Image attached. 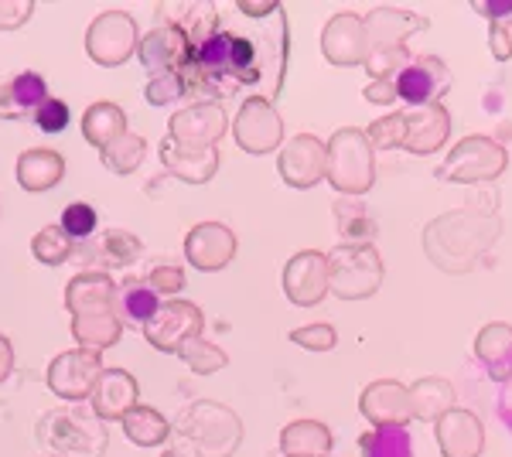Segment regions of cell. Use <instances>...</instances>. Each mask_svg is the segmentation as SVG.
Instances as JSON below:
<instances>
[{
  "label": "cell",
  "mask_w": 512,
  "mask_h": 457,
  "mask_svg": "<svg viewBox=\"0 0 512 457\" xmlns=\"http://www.w3.org/2000/svg\"><path fill=\"white\" fill-rule=\"evenodd\" d=\"M31 253H35V260L45 263V267H62L72 256V239L65 236L62 226H45L31 239Z\"/></svg>",
  "instance_id": "38"
},
{
  "label": "cell",
  "mask_w": 512,
  "mask_h": 457,
  "mask_svg": "<svg viewBox=\"0 0 512 457\" xmlns=\"http://www.w3.org/2000/svg\"><path fill=\"white\" fill-rule=\"evenodd\" d=\"M123 134H127V113L117 103H110V99H99V103H93L82 113V137L93 147H99V151L110 147L113 140H120Z\"/></svg>",
  "instance_id": "30"
},
{
  "label": "cell",
  "mask_w": 512,
  "mask_h": 457,
  "mask_svg": "<svg viewBox=\"0 0 512 457\" xmlns=\"http://www.w3.org/2000/svg\"><path fill=\"white\" fill-rule=\"evenodd\" d=\"M226 130H229V116L212 99L181 106L168 120V140L178 151H209V147H219Z\"/></svg>",
  "instance_id": "8"
},
{
  "label": "cell",
  "mask_w": 512,
  "mask_h": 457,
  "mask_svg": "<svg viewBox=\"0 0 512 457\" xmlns=\"http://www.w3.org/2000/svg\"><path fill=\"white\" fill-rule=\"evenodd\" d=\"M362 24H366L369 52H376V48H407V41L427 28V18L400 7H373L362 14Z\"/></svg>",
  "instance_id": "21"
},
{
  "label": "cell",
  "mask_w": 512,
  "mask_h": 457,
  "mask_svg": "<svg viewBox=\"0 0 512 457\" xmlns=\"http://www.w3.org/2000/svg\"><path fill=\"white\" fill-rule=\"evenodd\" d=\"M451 406H454V386L448 379L427 376L410 386V410H414V420L437 423Z\"/></svg>",
  "instance_id": "31"
},
{
  "label": "cell",
  "mask_w": 512,
  "mask_h": 457,
  "mask_svg": "<svg viewBox=\"0 0 512 457\" xmlns=\"http://www.w3.org/2000/svg\"><path fill=\"white\" fill-rule=\"evenodd\" d=\"M396 96L403 103H410V110H420V106L441 103L451 89V69L441 62L437 55H420L410 58V65H403L393 79Z\"/></svg>",
  "instance_id": "11"
},
{
  "label": "cell",
  "mask_w": 512,
  "mask_h": 457,
  "mask_svg": "<svg viewBox=\"0 0 512 457\" xmlns=\"http://www.w3.org/2000/svg\"><path fill=\"white\" fill-rule=\"evenodd\" d=\"M72 335H76L79 348H89V352H106L110 345L120 342L123 321H120L117 311L86 314V318H72Z\"/></svg>",
  "instance_id": "32"
},
{
  "label": "cell",
  "mask_w": 512,
  "mask_h": 457,
  "mask_svg": "<svg viewBox=\"0 0 512 457\" xmlns=\"http://www.w3.org/2000/svg\"><path fill=\"white\" fill-rule=\"evenodd\" d=\"M175 355H178V359L185 362L192 372H198V376H212V372H219V369H226V365H229V355L222 352L219 345L205 342L202 335H198V338H188V342L181 345Z\"/></svg>",
  "instance_id": "37"
},
{
  "label": "cell",
  "mask_w": 512,
  "mask_h": 457,
  "mask_svg": "<svg viewBox=\"0 0 512 457\" xmlns=\"http://www.w3.org/2000/svg\"><path fill=\"white\" fill-rule=\"evenodd\" d=\"M11 372H14V348H11V338L0 335V382H7Z\"/></svg>",
  "instance_id": "51"
},
{
  "label": "cell",
  "mask_w": 512,
  "mask_h": 457,
  "mask_svg": "<svg viewBox=\"0 0 512 457\" xmlns=\"http://www.w3.org/2000/svg\"><path fill=\"white\" fill-rule=\"evenodd\" d=\"M147 284L158 290V297H168L185 290V273H181V267H171V263H158V267L147 273Z\"/></svg>",
  "instance_id": "45"
},
{
  "label": "cell",
  "mask_w": 512,
  "mask_h": 457,
  "mask_svg": "<svg viewBox=\"0 0 512 457\" xmlns=\"http://www.w3.org/2000/svg\"><path fill=\"white\" fill-rule=\"evenodd\" d=\"M328 168L325 178L338 195L359 198L376 185V151L366 130L342 127L328 137Z\"/></svg>",
  "instance_id": "4"
},
{
  "label": "cell",
  "mask_w": 512,
  "mask_h": 457,
  "mask_svg": "<svg viewBox=\"0 0 512 457\" xmlns=\"http://www.w3.org/2000/svg\"><path fill=\"white\" fill-rule=\"evenodd\" d=\"M99 376H103V355L89 352V348H69L48 365V389L59 400L82 403L93 396Z\"/></svg>",
  "instance_id": "9"
},
{
  "label": "cell",
  "mask_w": 512,
  "mask_h": 457,
  "mask_svg": "<svg viewBox=\"0 0 512 457\" xmlns=\"http://www.w3.org/2000/svg\"><path fill=\"white\" fill-rule=\"evenodd\" d=\"M120 423H123L127 440L137 447H158L171 437V423L164 420V413L154 410V406H144V403H137Z\"/></svg>",
  "instance_id": "33"
},
{
  "label": "cell",
  "mask_w": 512,
  "mask_h": 457,
  "mask_svg": "<svg viewBox=\"0 0 512 457\" xmlns=\"http://www.w3.org/2000/svg\"><path fill=\"white\" fill-rule=\"evenodd\" d=\"M489 48H492V58H499V62H509V58H512V28H509V24L492 21Z\"/></svg>",
  "instance_id": "47"
},
{
  "label": "cell",
  "mask_w": 512,
  "mask_h": 457,
  "mask_svg": "<svg viewBox=\"0 0 512 457\" xmlns=\"http://www.w3.org/2000/svg\"><path fill=\"white\" fill-rule=\"evenodd\" d=\"M499 232H502L499 219L489 212H478V209L448 212L424 229L427 260L434 267H441L444 273H465L499 239Z\"/></svg>",
  "instance_id": "1"
},
{
  "label": "cell",
  "mask_w": 512,
  "mask_h": 457,
  "mask_svg": "<svg viewBox=\"0 0 512 457\" xmlns=\"http://www.w3.org/2000/svg\"><path fill=\"white\" fill-rule=\"evenodd\" d=\"M233 137L246 154H270L284 144V120L267 96H250L233 120Z\"/></svg>",
  "instance_id": "10"
},
{
  "label": "cell",
  "mask_w": 512,
  "mask_h": 457,
  "mask_svg": "<svg viewBox=\"0 0 512 457\" xmlns=\"http://www.w3.org/2000/svg\"><path fill=\"white\" fill-rule=\"evenodd\" d=\"M284 294L297 307H315L328 294V253L301 249L284 267Z\"/></svg>",
  "instance_id": "15"
},
{
  "label": "cell",
  "mask_w": 512,
  "mask_h": 457,
  "mask_svg": "<svg viewBox=\"0 0 512 457\" xmlns=\"http://www.w3.org/2000/svg\"><path fill=\"white\" fill-rule=\"evenodd\" d=\"M65 178V157L52 147H31L18 157V185L28 195L52 191Z\"/></svg>",
  "instance_id": "25"
},
{
  "label": "cell",
  "mask_w": 512,
  "mask_h": 457,
  "mask_svg": "<svg viewBox=\"0 0 512 457\" xmlns=\"http://www.w3.org/2000/svg\"><path fill=\"white\" fill-rule=\"evenodd\" d=\"M362 457H414V437L407 427H373L359 437Z\"/></svg>",
  "instance_id": "34"
},
{
  "label": "cell",
  "mask_w": 512,
  "mask_h": 457,
  "mask_svg": "<svg viewBox=\"0 0 512 457\" xmlns=\"http://www.w3.org/2000/svg\"><path fill=\"white\" fill-rule=\"evenodd\" d=\"M475 11L489 21H502V18H512V0H475Z\"/></svg>",
  "instance_id": "49"
},
{
  "label": "cell",
  "mask_w": 512,
  "mask_h": 457,
  "mask_svg": "<svg viewBox=\"0 0 512 457\" xmlns=\"http://www.w3.org/2000/svg\"><path fill=\"white\" fill-rule=\"evenodd\" d=\"M188 48H192V41H188L185 24L164 21L154 31H144V35H140L137 58L151 79L168 76V72H178L181 76V69H185V62H188Z\"/></svg>",
  "instance_id": "12"
},
{
  "label": "cell",
  "mask_w": 512,
  "mask_h": 457,
  "mask_svg": "<svg viewBox=\"0 0 512 457\" xmlns=\"http://www.w3.org/2000/svg\"><path fill=\"white\" fill-rule=\"evenodd\" d=\"M89 403L99 420H123L140 403V386L127 369H103Z\"/></svg>",
  "instance_id": "23"
},
{
  "label": "cell",
  "mask_w": 512,
  "mask_h": 457,
  "mask_svg": "<svg viewBox=\"0 0 512 457\" xmlns=\"http://www.w3.org/2000/svg\"><path fill=\"white\" fill-rule=\"evenodd\" d=\"M59 226L69 239H89L99 226V215L89 202H72V205H65Z\"/></svg>",
  "instance_id": "39"
},
{
  "label": "cell",
  "mask_w": 512,
  "mask_h": 457,
  "mask_svg": "<svg viewBox=\"0 0 512 457\" xmlns=\"http://www.w3.org/2000/svg\"><path fill=\"white\" fill-rule=\"evenodd\" d=\"M369 144H373V151H390V147H400L403 144V113H390L383 116V120H376L373 127L366 130Z\"/></svg>",
  "instance_id": "43"
},
{
  "label": "cell",
  "mask_w": 512,
  "mask_h": 457,
  "mask_svg": "<svg viewBox=\"0 0 512 457\" xmlns=\"http://www.w3.org/2000/svg\"><path fill=\"white\" fill-rule=\"evenodd\" d=\"M161 297L158 290H154L147 280H123V284L117 287V314L123 324H134V328H147L151 324L154 314L161 311Z\"/></svg>",
  "instance_id": "28"
},
{
  "label": "cell",
  "mask_w": 512,
  "mask_h": 457,
  "mask_svg": "<svg viewBox=\"0 0 512 457\" xmlns=\"http://www.w3.org/2000/svg\"><path fill=\"white\" fill-rule=\"evenodd\" d=\"M65 307L72 311V318L117 311V284H113L110 273L99 270L76 273L69 280V287H65Z\"/></svg>",
  "instance_id": "22"
},
{
  "label": "cell",
  "mask_w": 512,
  "mask_h": 457,
  "mask_svg": "<svg viewBox=\"0 0 512 457\" xmlns=\"http://www.w3.org/2000/svg\"><path fill=\"white\" fill-rule=\"evenodd\" d=\"M103 168H110L113 174H134L140 164H144L147 154V140L140 134H123L120 140H113L110 147H103Z\"/></svg>",
  "instance_id": "35"
},
{
  "label": "cell",
  "mask_w": 512,
  "mask_h": 457,
  "mask_svg": "<svg viewBox=\"0 0 512 457\" xmlns=\"http://www.w3.org/2000/svg\"><path fill=\"white\" fill-rule=\"evenodd\" d=\"M48 99H52L48 96V82L38 72H21V76L7 79L0 86V116L4 120H24V116L35 120V113Z\"/></svg>",
  "instance_id": "24"
},
{
  "label": "cell",
  "mask_w": 512,
  "mask_h": 457,
  "mask_svg": "<svg viewBox=\"0 0 512 457\" xmlns=\"http://www.w3.org/2000/svg\"><path fill=\"white\" fill-rule=\"evenodd\" d=\"M335 437L318 420H294L280 430V454L284 457H328Z\"/></svg>",
  "instance_id": "27"
},
{
  "label": "cell",
  "mask_w": 512,
  "mask_h": 457,
  "mask_svg": "<svg viewBox=\"0 0 512 457\" xmlns=\"http://www.w3.org/2000/svg\"><path fill=\"white\" fill-rule=\"evenodd\" d=\"M205 328V314L202 307L192 301H164L161 311L154 314L151 324L144 328L147 342H151L158 352L175 355L188 338H198Z\"/></svg>",
  "instance_id": "13"
},
{
  "label": "cell",
  "mask_w": 512,
  "mask_h": 457,
  "mask_svg": "<svg viewBox=\"0 0 512 457\" xmlns=\"http://www.w3.org/2000/svg\"><path fill=\"white\" fill-rule=\"evenodd\" d=\"M140 45V28L134 14L127 11H103L86 31V55L103 69H117L130 62Z\"/></svg>",
  "instance_id": "7"
},
{
  "label": "cell",
  "mask_w": 512,
  "mask_h": 457,
  "mask_svg": "<svg viewBox=\"0 0 512 457\" xmlns=\"http://www.w3.org/2000/svg\"><path fill=\"white\" fill-rule=\"evenodd\" d=\"M35 4L31 0H0V31H18L31 21Z\"/></svg>",
  "instance_id": "46"
},
{
  "label": "cell",
  "mask_w": 512,
  "mask_h": 457,
  "mask_svg": "<svg viewBox=\"0 0 512 457\" xmlns=\"http://www.w3.org/2000/svg\"><path fill=\"white\" fill-rule=\"evenodd\" d=\"M403 65H410L407 48H376V52L366 55V72L373 79H396Z\"/></svg>",
  "instance_id": "40"
},
{
  "label": "cell",
  "mask_w": 512,
  "mask_h": 457,
  "mask_svg": "<svg viewBox=\"0 0 512 457\" xmlns=\"http://www.w3.org/2000/svg\"><path fill=\"white\" fill-rule=\"evenodd\" d=\"M239 11L246 18H267V14H277V0H239Z\"/></svg>",
  "instance_id": "50"
},
{
  "label": "cell",
  "mask_w": 512,
  "mask_h": 457,
  "mask_svg": "<svg viewBox=\"0 0 512 457\" xmlns=\"http://www.w3.org/2000/svg\"><path fill=\"white\" fill-rule=\"evenodd\" d=\"M386 267L373 243H342L328 253V290L342 301H366L383 287Z\"/></svg>",
  "instance_id": "5"
},
{
  "label": "cell",
  "mask_w": 512,
  "mask_h": 457,
  "mask_svg": "<svg viewBox=\"0 0 512 457\" xmlns=\"http://www.w3.org/2000/svg\"><path fill=\"white\" fill-rule=\"evenodd\" d=\"M509 164V154L492 137L472 134L454 144V151L444 157L437 168V178L454 181V185H482V181H495Z\"/></svg>",
  "instance_id": "6"
},
{
  "label": "cell",
  "mask_w": 512,
  "mask_h": 457,
  "mask_svg": "<svg viewBox=\"0 0 512 457\" xmlns=\"http://www.w3.org/2000/svg\"><path fill=\"white\" fill-rule=\"evenodd\" d=\"M321 52L332 65H366L369 38L362 14L338 11L335 18H328L325 31H321Z\"/></svg>",
  "instance_id": "16"
},
{
  "label": "cell",
  "mask_w": 512,
  "mask_h": 457,
  "mask_svg": "<svg viewBox=\"0 0 512 457\" xmlns=\"http://www.w3.org/2000/svg\"><path fill=\"white\" fill-rule=\"evenodd\" d=\"M144 96H147V103H151V106H168V103H175V99L188 96V86H185V79H181L178 72H168V76L147 79Z\"/></svg>",
  "instance_id": "41"
},
{
  "label": "cell",
  "mask_w": 512,
  "mask_h": 457,
  "mask_svg": "<svg viewBox=\"0 0 512 457\" xmlns=\"http://www.w3.org/2000/svg\"><path fill=\"white\" fill-rule=\"evenodd\" d=\"M236 256V236L222 222H198L185 236V260L202 273H216L229 267Z\"/></svg>",
  "instance_id": "18"
},
{
  "label": "cell",
  "mask_w": 512,
  "mask_h": 457,
  "mask_svg": "<svg viewBox=\"0 0 512 457\" xmlns=\"http://www.w3.org/2000/svg\"><path fill=\"white\" fill-rule=\"evenodd\" d=\"M325 168H328V147L315 134H297L294 140H287L280 147L277 171L291 188H315L325 178Z\"/></svg>",
  "instance_id": "14"
},
{
  "label": "cell",
  "mask_w": 512,
  "mask_h": 457,
  "mask_svg": "<svg viewBox=\"0 0 512 457\" xmlns=\"http://www.w3.org/2000/svg\"><path fill=\"white\" fill-rule=\"evenodd\" d=\"M291 342L308 348V352H332V348L338 345V331H335V324H328V321L308 324V328L291 331Z\"/></svg>",
  "instance_id": "42"
},
{
  "label": "cell",
  "mask_w": 512,
  "mask_h": 457,
  "mask_svg": "<svg viewBox=\"0 0 512 457\" xmlns=\"http://www.w3.org/2000/svg\"><path fill=\"white\" fill-rule=\"evenodd\" d=\"M475 355L485 362L492 379H509L512 369V324L489 321L475 338Z\"/></svg>",
  "instance_id": "29"
},
{
  "label": "cell",
  "mask_w": 512,
  "mask_h": 457,
  "mask_svg": "<svg viewBox=\"0 0 512 457\" xmlns=\"http://www.w3.org/2000/svg\"><path fill=\"white\" fill-rule=\"evenodd\" d=\"M144 256V243L127 229H110L103 239H99V260L106 267H130Z\"/></svg>",
  "instance_id": "36"
},
{
  "label": "cell",
  "mask_w": 512,
  "mask_h": 457,
  "mask_svg": "<svg viewBox=\"0 0 512 457\" xmlns=\"http://www.w3.org/2000/svg\"><path fill=\"white\" fill-rule=\"evenodd\" d=\"M441 457H482L485 451V427L465 406H451L441 420L434 423Z\"/></svg>",
  "instance_id": "19"
},
{
  "label": "cell",
  "mask_w": 512,
  "mask_h": 457,
  "mask_svg": "<svg viewBox=\"0 0 512 457\" xmlns=\"http://www.w3.org/2000/svg\"><path fill=\"white\" fill-rule=\"evenodd\" d=\"M69 120H72V113H69V103H65V99H48V103L35 113V127L48 137L62 134V130L69 127Z\"/></svg>",
  "instance_id": "44"
},
{
  "label": "cell",
  "mask_w": 512,
  "mask_h": 457,
  "mask_svg": "<svg viewBox=\"0 0 512 457\" xmlns=\"http://www.w3.org/2000/svg\"><path fill=\"white\" fill-rule=\"evenodd\" d=\"M181 457H233L243 444V420L216 400H195L175 423Z\"/></svg>",
  "instance_id": "2"
},
{
  "label": "cell",
  "mask_w": 512,
  "mask_h": 457,
  "mask_svg": "<svg viewBox=\"0 0 512 457\" xmlns=\"http://www.w3.org/2000/svg\"><path fill=\"white\" fill-rule=\"evenodd\" d=\"M451 134V116L444 110V103L420 106V110L403 113V151L410 154H434L444 147V140Z\"/></svg>",
  "instance_id": "20"
},
{
  "label": "cell",
  "mask_w": 512,
  "mask_h": 457,
  "mask_svg": "<svg viewBox=\"0 0 512 457\" xmlns=\"http://www.w3.org/2000/svg\"><path fill=\"white\" fill-rule=\"evenodd\" d=\"M219 161V147H209V151H178L171 140H161L164 171L175 174L178 181H188V185H205V181L216 178Z\"/></svg>",
  "instance_id": "26"
},
{
  "label": "cell",
  "mask_w": 512,
  "mask_h": 457,
  "mask_svg": "<svg viewBox=\"0 0 512 457\" xmlns=\"http://www.w3.org/2000/svg\"><path fill=\"white\" fill-rule=\"evenodd\" d=\"M369 99V103H376V106H390V103H396V86H393V79H373L366 86V93H362Z\"/></svg>",
  "instance_id": "48"
},
{
  "label": "cell",
  "mask_w": 512,
  "mask_h": 457,
  "mask_svg": "<svg viewBox=\"0 0 512 457\" xmlns=\"http://www.w3.org/2000/svg\"><path fill=\"white\" fill-rule=\"evenodd\" d=\"M359 410L373 427H407L414 420L410 410V389L396 379H376L362 389Z\"/></svg>",
  "instance_id": "17"
},
{
  "label": "cell",
  "mask_w": 512,
  "mask_h": 457,
  "mask_svg": "<svg viewBox=\"0 0 512 457\" xmlns=\"http://www.w3.org/2000/svg\"><path fill=\"white\" fill-rule=\"evenodd\" d=\"M35 437L52 457H103L106 454V427L93 410L82 406H62L48 410L38 420Z\"/></svg>",
  "instance_id": "3"
}]
</instances>
